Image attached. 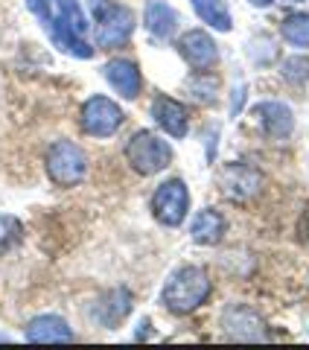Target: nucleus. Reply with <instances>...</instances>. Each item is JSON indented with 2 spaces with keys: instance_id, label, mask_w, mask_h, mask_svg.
<instances>
[{
  "instance_id": "obj_14",
  "label": "nucleus",
  "mask_w": 309,
  "mask_h": 350,
  "mask_svg": "<svg viewBox=\"0 0 309 350\" xmlns=\"http://www.w3.org/2000/svg\"><path fill=\"white\" fill-rule=\"evenodd\" d=\"M181 15L167 3V0H146V9H143V27L152 38L167 41L178 32Z\"/></svg>"
},
{
  "instance_id": "obj_21",
  "label": "nucleus",
  "mask_w": 309,
  "mask_h": 350,
  "mask_svg": "<svg viewBox=\"0 0 309 350\" xmlns=\"http://www.w3.org/2000/svg\"><path fill=\"white\" fill-rule=\"evenodd\" d=\"M24 239V222L12 213H0V251L15 248Z\"/></svg>"
},
{
  "instance_id": "obj_13",
  "label": "nucleus",
  "mask_w": 309,
  "mask_h": 350,
  "mask_svg": "<svg viewBox=\"0 0 309 350\" xmlns=\"http://www.w3.org/2000/svg\"><path fill=\"white\" fill-rule=\"evenodd\" d=\"M131 292L129 289H111V292H105L103 298H99L94 304V310H91V319L103 327V330H117L120 324H123L129 319V312H131Z\"/></svg>"
},
{
  "instance_id": "obj_3",
  "label": "nucleus",
  "mask_w": 309,
  "mask_h": 350,
  "mask_svg": "<svg viewBox=\"0 0 309 350\" xmlns=\"http://www.w3.org/2000/svg\"><path fill=\"white\" fill-rule=\"evenodd\" d=\"M88 9L96 24V47L120 50L131 41L137 29V15L131 6L120 3V0H88Z\"/></svg>"
},
{
  "instance_id": "obj_18",
  "label": "nucleus",
  "mask_w": 309,
  "mask_h": 350,
  "mask_svg": "<svg viewBox=\"0 0 309 350\" xmlns=\"http://www.w3.org/2000/svg\"><path fill=\"white\" fill-rule=\"evenodd\" d=\"M193 3V9H196V15L204 21L207 27H213V29H222V32H228L230 27V12L228 9L219 3V0H190Z\"/></svg>"
},
{
  "instance_id": "obj_20",
  "label": "nucleus",
  "mask_w": 309,
  "mask_h": 350,
  "mask_svg": "<svg viewBox=\"0 0 309 350\" xmlns=\"http://www.w3.org/2000/svg\"><path fill=\"white\" fill-rule=\"evenodd\" d=\"M187 91H190L198 103H204V105H211L216 103V94H219V82H216V76H211V70H204V73H198L190 82H187Z\"/></svg>"
},
{
  "instance_id": "obj_5",
  "label": "nucleus",
  "mask_w": 309,
  "mask_h": 350,
  "mask_svg": "<svg viewBox=\"0 0 309 350\" xmlns=\"http://www.w3.org/2000/svg\"><path fill=\"white\" fill-rule=\"evenodd\" d=\"M123 152H126L129 167L137 175H158L163 170H170V163L175 158L170 140H163L161 135H154L149 129L135 131V135L129 137Z\"/></svg>"
},
{
  "instance_id": "obj_16",
  "label": "nucleus",
  "mask_w": 309,
  "mask_h": 350,
  "mask_svg": "<svg viewBox=\"0 0 309 350\" xmlns=\"http://www.w3.org/2000/svg\"><path fill=\"white\" fill-rule=\"evenodd\" d=\"M24 336H27V342H70L73 330L62 315L44 312V315H36V319L24 327Z\"/></svg>"
},
{
  "instance_id": "obj_1",
  "label": "nucleus",
  "mask_w": 309,
  "mask_h": 350,
  "mask_svg": "<svg viewBox=\"0 0 309 350\" xmlns=\"http://www.w3.org/2000/svg\"><path fill=\"white\" fill-rule=\"evenodd\" d=\"M27 3L62 53L73 59H94L96 50L85 38L91 24L79 0H27Z\"/></svg>"
},
{
  "instance_id": "obj_15",
  "label": "nucleus",
  "mask_w": 309,
  "mask_h": 350,
  "mask_svg": "<svg viewBox=\"0 0 309 350\" xmlns=\"http://www.w3.org/2000/svg\"><path fill=\"white\" fill-rule=\"evenodd\" d=\"M254 114H257L260 120V126L263 131H266L269 137H289L292 135V129H295V114H292V108L280 103V100H266V103H260L257 108H254Z\"/></svg>"
},
{
  "instance_id": "obj_8",
  "label": "nucleus",
  "mask_w": 309,
  "mask_h": 350,
  "mask_svg": "<svg viewBox=\"0 0 309 350\" xmlns=\"http://www.w3.org/2000/svg\"><path fill=\"white\" fill-rule=\"evenodd\" d=\"M222 330L228 338L237 342H263L269 338V327L263 321L257 310H251L248 304H230L222 312Z\"/></svg>"
},
{
  "instance_id": "obj_17",
  "label": "nucleus",
  "mask_w": 309,
  "mask_h": 350,
  "mask_svg": "<svg viewBox=\"0 0 309 350\" xmlns=\"http://www.w3.org/2000/svg\"><path fill=\"white\" fill-rule=\"evenodd\" d=\"M225 231H228L225 216L219 211H213V207H204V211H198L193 216L190 237H193V243H198V245H216L219 239L225 237Z\"/></svg>"
},
{
  "instance_id": "obj_19",
  "label": "nucleus",
  "mask_w": 309,
  "mask_h": 350,
  "mask_svg": "<svg viewBox=\"0 0 309 350\" xmlns=\"http://www.w3.org/2000/svg\"><path fill=\"white\" fill-rule=\"evenodd\" d=\"M283 38L292 44V47H309V12H295V15H286L283 24H280Z\"/></svg>"
},
{
  "instance_id": "obj_12",
  "label": "nucleus",
  "mask_w": 309,
  "mask_h": 350,
  "mask_svg": "<svg viewBox=\"0 0 309 350\" xmlns=\"http://www.w3.org/2000/svg\"><path fill=\"white\" fill-rule=\"evenodd\" d=\"M152 120L172 140H184L187 131H190V114H187V108L167 94H158L152 100Z\"/></svg>"
},
{
  "instance_id": "obj_23",
  "label": "nucleus",
  "mask_w": 309,
  "mask_h": 350,
  "mask_svg": "<svg viewBox=\"0 0 309 350\" xmlns=\"http://www.w3.org/2000/svg\"><path fill=\"white\" fill-rule=\"evenodd\" d=\"M248 3H251V6H257V9H266V6L274 3V0H248Z\"/></svg>"
},
{
  "instance_id": "obj_24",
  "label": "nucleus",
  "mask_w": 309,
  "mask_h": 350,
  "mask_svg": "<svg viewBox=\"0 0 309 350\" xmlns=\"http://www.w3.org/2000/svg\"><path fill=\"white\" fill-rule=\"evenodd\" d=\"M304 234H306V239H309V207H306V216H304Z\"/></svg>"
},
{
  "instance_id": "obj_2",
  "label": "nucleus",
  "mask_w": 309,
  "mask_h": 350,
  "mask_svg": "<svg viewBox=\"0 0 309 350\" xmlns=\"http://www.w3.org/2000/svg\"><path fill=\"white\" fill-rule=\"evenodd\" d=\"M211 275L202 266H178L167 278L161 289V304L163 310H170L172 315H190L196 312L202 304L211 298Z\"/></svg>"
},
{
  "instance_id": "obj_10",
  "label": "nucleus",
  "mask_w": 309,
  "mask_h": 350,
  "mask_svg": "<svg viewBox=\"0 0 309 350\" xmlns=\"http://www.w3.org/2000/svg\"><path fill=\"white\" fill-rule=\"evenodd\" d=\"M178 53H181V59L198 73L213 70L219 64V47L211 38V32H204V29H187L178 38Z\"/></svg>"
},
{
  "instance_id": "obj_6",
  "label": "nucleus",
  "mask_w": 309,
  "mask_h": 350,
  "mask_svg": "<svg viewBox=\"0 0 309 350\" xmlns=\"http://www.w3.org/2000/svg\"><path fill=\"white\" fill-rule=\"evenodd\" d=\"M126 123V111L120 108L111 96L105 94H94L82 103V111H79V126L88 137H96V140H105V137H114L120 129Z\"/></svg>"
},
{
  "instance_id": "obj_9",
  "label": "nucleus",
  "mask_w": 309,
  "mask_h": 350,
  "mask_svg": "<svg viewBox=\"0 0 309 350\" xmlns=\"http://www.w3.org/2000/svg\"><path fill=\"white\" fill-rule=\"evenodd\" d=\"M219 190L234 202H248L263 190V175L254 167H248V163H239V161L225 163L219 170Z\"/></svg>"
},
{
  "instance_id": "obj_4",
  "label": "nucleus",
  "mask_w": 309,
  "mask_h": 350,
  "mask_svg": "<svg viewBox=\"0 0 309 350\" xmlns=\"http://www.w3.org/2000/svg\"><path fill=\"white\" fill-rule=\"evenodd\" d=\"M44 170L56 187H79L88 178V155L79 144L59 137L44 152Z\"/></svg>"
},
{
  "instance_id": "obj_7",
  "label": "nucleus",
  "mask_w": 309,
  "mask_h": 350,
  "mask_svg": "<svg viewBox=\"0 0 309 350\" xmlns=\"http://www.w3.org/2000/svg\"><path fill=\"white\" fill-rule=\"evenodd\" d=\"M187 213H190V190H187L184 178L161 181L158 190L152 193V216L163 228H178L184 225Z\"/></svg>"
},
{
  "instance_id": "obj_22",
  "label": "nucleus",
  "mask_w": 309,
  "mask_h": 350,
  "mask_svg": "<svg viewBox=\"0 0 309 350\" xmlns=\"http://www.w3.org/2000/svg\"><path fill=\"white\" fill-rule=\"evenodd\" d=\"M283 76L289 82L295 85H304L309 79V59H301V56H295L289 62H283Z\"/></svg>"
},
{
  "instance_id": "obj_11",
  "label": "nucleus",
  "mask_w": 309,
  "mask_h": 350,
  "mask_svg": "<svg viewBox=\"0 0 309 350\" xmlns=\"http://www.w3.org/2000/svg\"><path fill=\"white\" fill-rule=\"evenodd\" d=\"M103 79L111 85V91L120 100H137L143 91V76L137 62L131 59H108L103 64Z\"/></svg>"
}]
</instances>
